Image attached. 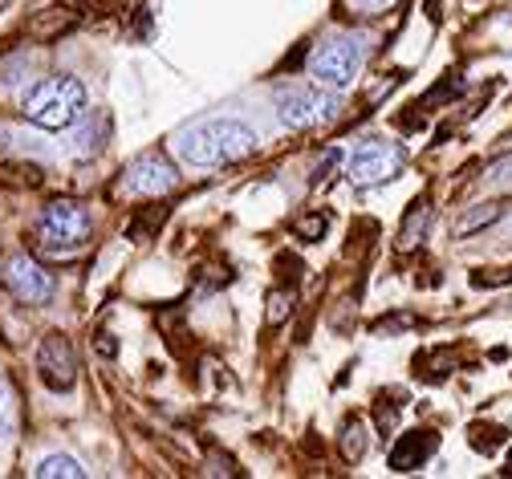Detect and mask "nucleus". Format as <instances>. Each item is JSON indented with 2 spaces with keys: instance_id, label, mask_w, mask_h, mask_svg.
Here are the masks:
<instances>
[{
  "instance_id": "obj_12",
  "label": "nucleus",
  "mask_w": 512,
  "mask_h": 479,
  "mask_svg": "<svg viewBox=\"0 0 512 479\" xmlns=\"http://www.w3.org/2000/svg\"><path fill=\"white\" fill-rule=\"evenodd\" d=\"M13 431H17V390L0 374V435H13Z\"/></svg>"
},
{
  "instance_id": "obj_19",
  "label": "nucleus",
  "mask_w": 512,
  "mask_h": 479,
  "mask_svg": "<svg viewBox=\"0 0 512 479\" xmlns=\"http://www.w3.org/2000/svg\"><path fill=\"white\" fill-rule=\"evenodd\" d=\"M98 350H102L106 358H110V354L118 350V346H114V337H110V333H98Z\"/></svg>"
},
{
  "instance_id": "obj_15",
  "label": "nucleus",
  "mask_w": 512,
  "mask_h": 479,
  "mask_svg": "<svg viewBox=\"0 0 512 479\" xmlns=\"http://www.w3.org/2000/svg\"><path fill=\"white\" fill-rule=\"evenodd\" d=\"M342 455L346 459H362L366 455V427L358 419L346 423V431H342Z\"/></svg>"
},
{
  "instance_id": "obj_21",
  "label": "nucleus",
  "mask_w": 512,
  "mask_h": 479,
  "mask_svg": "<svg viewBox=\"0 0 512 479\" xmlns=\"http://www.w3.org/2000/svg\"><path fill=\"white\" fill-rule=\"evenodd\" d=\"M0 139H5V130H0Z\"/></svg>"
},
{
  "instance_id": "obj_11",
  "label": "nucleus",
  "mask_w": 512,
  "mask_h": 479,
  "mask_svg": "<svg viewBox=\"0 0 512 479\" xmlns=\"http://www.w3.org/2000/svg\"><path fill=\"white\" fill-rule=\"evenodd\" d=\"M33 475H37V479H57V475H66V479H82V475H86V467H82L78 459H70V455H45V459L33 467Z\"/></svg>"
},
{
  "instance_id": "obj_10",
  "label": "nucleus",
  "mask_w": 512,
  "mask_h": 479,
  "mask_svg": "<svg viewBox=\"0 0 512 479\" xmlns=\"http://www.w3.org/2000/svg\"><path fill=\"white\" fill-rule=\"evenodd\" d=\"M435 451V435L431 431H411L391 447V467L395 471H415L419 463H427Z\"/></svg>"
},
{
  "instance_id": "obj_9",
  "label": "nucleus",
  "mask_w": 512,
  "mask_h": 479,
  "mask_svg": "<svg viewBox=\"0 0 512 479\" xmlns=\"http://www.w3.org/2000/svg\"><path fill=\"white\" fill-rule=\"evenodd\" d=\"M37 374L49 390H70L78 382V354L70 346V337H61V333H49L41 337V346H37Z\"/></svg>"
},
{
  "instance_id": "obj_3",
  "label": "nucleus",
  "mask_w": 512,
  "mask_h": 479,
  "mask_svg": "<svg viewBox=\"0 0 512 479\" xmlns=\"http://www.w3.org/2000/svg\"><path fill=\"white\" fill-rule=\"evenodd\" d=\"M358 70H362V41L358 37H334L326 45H317L309 57V78L326 90L350 86Z\"/></svg>"
},
{
  "instance_id": "obj_1",
  "label": "nucleus",
  "mask_w": 512,
  "mask_h": 479,
  "mask_svg": "<svg viewBox=\"0 0 512 479\" xmlns=\"http://www.w3.org/2000/svg\"><path fill=\"white\" fill-rule=\"evenodd\" d=\"M256 151H261L256 130H248L236 118H204L175 134V155L191 167H224V163L252 159Z\"/></svg>"
},
{
  "instance_id": "obj_17",
  "label": "nucleus",
  "mask_w": 512,
  "mask_h": 479,
  "mask_svg": "<svg viewBox=\"0 0 512 479\" xmlns=\"http://www.w3.org/2000/svg\"><path fill=\"white\" fill-rule=\"evenodd\" d=\"M346 5H350L354 13H362V17H374V13H387L395 0H346Z\"/></svg>"
},
{
  "instance_id": "obj_8",
  "label": "nucleus",
  "mask_w": 512,
  "mask_h": 479,
  "mask_svg": "<svg viewBox=\"0 0 512 479\" xmlns=\"http://www.w3.org/2000/svg\"><path fill=\"white\" fill-rule=\"evenodd\" d=\"M0 281H5V289L25 301V305H45L53 297V272H45L33 256L17 252L5 260V272H0Z\"/></svg>"
},
{
  "instance_id": "obj_20",
  "label": "nucleus",
  "mask_w": 512,
  "mask_h": 479,
  "mask_svg": "<svg viewBox=\"0 0 512 479\" xmlns=\"http://www.w3.org/2000/svg\"><path fill=\"white\" fill-rule=\"evenodd\" d=\"M5 5H9V0H0V9H5Z\"/></svg>"
},
{
  "instance_id": "obj_18",
  "label": "nucleus",
  "mask_w": 512,
  "mask_h": 479,
  "mask_svg": "<svg viewBox=\"0 0 512 479\" xmlns=\"http://www.w3.org/2000/svg\"><path fill=\"white\" fill-rule=\"evenodd\" d=\"M289 309H293V293H289V297H285V293H273V297H269V321H273V325L285 321Z\"/></svg>"
},
{
  "instance_id": "obj_7",
  "label": "nucleus",
  "mask_w": 512,
  "mask_h": 479,
  "mask_svg": "<svg viewBox=\"0 0 512 479\" xmlns=\"http://www.w3.org/2000/svg\"><path fill=\"white\" fill-rule=\"evenodd\" d=\"M175 183H179V171L171 167V159L159 151H147L122 171L118 195H167Z\"/></svg>"
},
{
  "instance_id": "obj_16",
  "label": "nucleus",
  "mask_w": 512,
  "mask_h": 479,
  "mask_svg": "<svg viewBox=\"0 0 512 479\" xmlns=\"http://www.w3.org/2000/svg\"><path fill=\"white\" fill-rule=\"evenodd\" d=\"M326 228H330L326 216H305V220H297V236H301V240H322Z\"/></svg>"
},
{
  "instance_id": "obj_14",
  "label": "nucleus",
  "mask_w": 512,
  "mask_h": 479,
  "mask_svg": "<svg viewBox=\"0 0 512 479\" xmlns=\"http://www.w3.org/2000/svg\"><path fill=\"white\" fill-rule=\"evenodd\" d=\"M492 220H500V208H496V203H480L476 212H468V216H464V220L456 224V232H460V236H472V232L488 228Z\"/></svg>"
},
{
  "instance_id": "obj_6",
  "label": "nucleus",
  "mask_w": 512,
  "mask_h": 479,
  "mask_svg": "<svg viewBox=\"0 0 512 479\" xmlns=\"http://www.w3.org/2000/svg\"><path fill=\"white\" fill-rule=\"evenodd\" d=\"M403 167V151L395 143H362L350 159H346V179L354 187H370V183H387L395 179Z\"/></svg>"
},
{
  "instance_id": "obj_2",
  "label": "nucleus",
  "mask_w": 512,
  "mask_h": 479,
  "mask_svg": "<svg viewBox=\"0 0 512 479\" xmlns=\"http://www.w3.org/2000/svg\"><path fill=\"white\" fill-rule=\"evenodd\" d=\"M25 118L41 130H70L86 114V86L70 74L45 78L25 94Z\"/></svg>"
},
{
  "instance_id": "obj_4",
  "label": "nucleus",
  "mask_w": 512,
  "mask_h": 479,
  "mask_svg": "<svg viewBox=\"0 0 512 479\" xmlns=\"http://www.w3.org/2000/svg\"><path fill=\"white\" fill-rule=\"evenodd\" d=\"M277 102V118L289 126V130H309V126H322L338 114V102L334 94H326L322 86H281L273 94Z\"/></svg>"
},
{
  "instance_id": "obj_13",
  "label": "nucleus",
  "mask_w": 512,
  "mask_h": 479,
  "mask_svg": "<svg viewBox=\"0 0 512 479\" xmlns=\"http://www.w3.org/2000/svg\"><path fill=\"white\" fill-rule=\"evenodd\" d=\"M423 228H427V203H415V208L407 212L403 232H399V248H415L419 236H423Z\"/></svg>"
},
{
  "instance_id": "obj_5",
  "label": "nucleus",
  "mask_w": 512,
  "mask_h": 479,
  "mask_svg": "<svg viewBox=\"0 0 512 479\" xmlns=\"http://www.w3.org/2000/svg\"><path fill=\"white\" fill-rule=\"evenodd\" d=\"M90 228H94V220L78 199H53L41 212V244H49L57 252H70V248L86 244Z\"/></svg>"
}]
</instances>
